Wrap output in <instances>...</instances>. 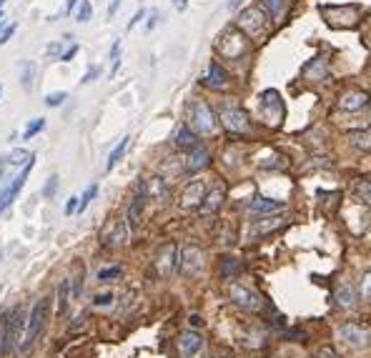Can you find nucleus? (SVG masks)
<instances>
[{
    "label": "nucleus",
    "mask_w": 371,
    "mask_h": 358,
    "mask_svg": "<svg viewBox=\"0 0 371 358\" xmlns=\"http://www.w3.org/2000/svg\"><path fill=\"white\" fill-rule=\"evenodd\" d=\"M23 325H26V316L20 308H15L6 321H3V328H0V336H3V348H0V356H10L15 346H20V333H23Z\"/></svg>",
    "instance_id": "obj_1"
},
{
    "label": "nucleus",
    "mask_w": 371,
    "mask_h": 358,
    "mask_svg": "<svg viewBox=\"0 0 371 358\" xmlns=\"http://www.w3.org/2000/svg\"><path fill=\"white\" fill-rule=\"evenodd\" d=\"M189 120H191L189 128L193 133H201V136H209V133L216 130V116L211 111V105L203 103V100H193L189 105Z\"/></svg>",
    "instance_id": "obj_2"
},
{
    "label": "nucleus",
    "mask_w": 371,
    "mask_h": 358,
    "mask_svg": "<svg viewBox=\"0 0 371 358\" xmlns=\"http://www.w3.org/2000/svg\"><path fill=\"white\" fill-rule=\"evenodd\" d=\"M46 319H48V298L38 301L35 306L31 308V316H28V333H26V341H23V351H28L33 343H35V339L40 336V331H43V325H46Z\"/></svg>",
    "instance_id": "obj_3"
},
{
    "label": "nucleus",
    "mask_w": 371,
    "mask_h": 358,
    "mask_svg": "<svg viewBox=\"0 0 371 358\" xmlns=\"http://www.w3.org/2000/svg\"><path fill=\"white\" fill-rule=\"evenodd\" d=\"M218 53H221L226 60L241 58L243 53H246V38H243V33L236 30V28H228L221 38H218Z\"/></svg>",
    "instance_id": "obj_4"
},
{
    "label": "nucleus",
    "mask_w": 371,
    "mask_h": 358,
    "mask_svg": "<svg viewBox=\"0 0 371 358\" xmlns=\"http://www.w3.org/2000/svg\"><path fill=\"white\" fill-rule=\"evenodd\" d=\"M321 13L326 15V20H329V26H356L359 15H361V8L359 6H324L321 8Z\"/></svg>",
    "instance_id": "obj_5"
},
{
    "label": "nucleus",
    "mask_w": 371,
    "mask_h": 358,
    "mask_svg": "<svg viewBox=\"0 0 371 358\" xmlns=\"http://www.w3.org/2000/svg\"><path fill=\"white\" fill-rule=\"evenodd\" d=\"M203 266V251L198 246H183L176 258V271L181 276H196Z\"/></svg>",
    "instance_id": "obj_6"
},
{
    "label": "nucleus",
    "mask_w": 371,
    "mask_h": 358,
    "mask_svg": "<svg viewBox=\"0 0 371 358\" xmlns=\"http://www.w3.org/2000/svg\"><path fill=\"white\" fill-rule=\"evenodd\" d=\"M239 28H241L246 35H251V38H259L261 33H264V28H266V15H264V10H261L259 6L246 8V10H241V15H239Z\"/></svg>",
    "instance_id": "obj_7"
},
{
    "label": "nucleus",
    "mask_w": 371,
    "mask_h": 358,
    "mask_svg": "<svg viewBox=\"0 0 371 358\" xmlns=\"http://www.w3.org/2000/svg\"><path fill=\"white\" fill-rule=\"evenodd\" d=\"M231 301H234L241 311H248V313L261 311V306H264V301H261L259 293L241 286V283H231Z\"/></svg>",
    "instance_id": "obj_8"
},
{
    "label": "nucleus",
    "mask_w": 371,
    "mask_h": 358,
    "mask_svg": "<svg viewBox=\"0 0 371 358\" xmlns=\"http://www.w3.org/2000/svg\"><path fill=\"white\" fill-rule=\"evenodd\" d=\"M339 339L352 348H364L369 343V325H359V323H341L336 328Z\"/></svg>",
    "instance_id": "obj_9"
},
{
    "label": "nucleus",
    "mask_w": 371,
    "mask_h": 358,
    "mask_svg": "<svg viewBox=\"0 0 371 358\" xmlns=\"http://www.w3.org/2000/svg\"><path fill=\"white\" fill-rule=\"evenodd\" d=\"M261 113H264V118H266L271 125L279 123L281 116H284V105H281V100H279V93L266 91L261 96Z\"/></svg>",
    "instance_id": "obj_10"
},
{
    "label": "nucleus",
    "mask_w": 371,
    "mask_h": 358,
    "mask_svg": "<svg viewBox=\"0 0 371 358\" xmlns=\"http://www.w3.org/2000/svg\"><path fill=\"white\" fill-rule=\"evenodd\" d=\"M221 123L226 130L231 133H243L248 128V118L241 108H234V105H228V108H221Z\"/></svg>",
    "instance_id": "obj_11"
},
{
    "label": "nucleus",
    "mask_w": 371,
    "mask_h": 358,
    "mask_svg": "<svg viewBox=\"0 0 371 358\" xmlns=\"http://www.w3.org/2000/svg\"><path fill=\"white\" fill-rule=\"evenodd\" d=\"M203 348V336L196 331H186L181 333V339H178V351H181L183 358H196L201 353Z\"/></svg>",
    "instance_id": "obj_12"
},
{
    "label": "nucleus",
    "mask_w": 371,
    "mask_h": 358,
    "mask_svg": "<svg viewBox=\"0 0 371 358\" xmlns=\"http://www.w3.org/2000/svg\"><path fill=\"white\" fill-rule=\"evenodd\" d=\"M369 103V96L364 91H346L339 96V108L341 111H361Z\"/></svg>",
    "instance_id": "obj_13"
},
{
    "label": "nucleus",
    "mask_w": 371,
    "mask_h": 358,
    "mask_svg": "<svg viewBox=\"0 0 371 358\" xmlns=\"http://www.w3.org/2000/svg\"><path fill=\"white\" fill-rule=\"evenodd\" d=\"M173 258H176V246H163L156 260V268L161 278H169V276L173 274V268H176V260Z\"/></svg>",
    "instance_id": "obj_14"
},
{
    "label": "nucleus",
    "mask_w": 371,
    "mask_h": 358,
    "mask_svg": "<svg viewBox=\"0 0 371 358\" xmlns=\"http://www.w3.org/2000/svg\"><path fill=\"white\" fill-rule=\"evenodd\" d=\"M141 193H144L146 198H150V201L163 203L166 198H169V186H166V181H163V178H158V176L156 178H148Z\"/></svg>",
    "instance_id": "obj_15"
},
{
    "label": "nucleus",
    "mask_w": 371,
    "mask_h": 358,
    "mask_svg": "<svg viewBox=\"0 0 371 358\" xmlns=\"http://www.w3.org/2000/svg\"><path fill=\"white\" fill-rule=\"evenodd\" d=\"M203 195H206V186L203 181H193L186 186L183 190V208H193V206H201Z\"/></svg>",
    "instance_id": "obj_16"
},
{
    "label": "nucleus",
    "mask_w": 371,
    "mask_h": 358,
    "mask_svg": "<svg viewBox=\"0 0 371 358\" xmlns=\"http://www.w3.org/2000/svg\"><path fill=\"white\" fill-rule=\"evenodd\" d=\"M209 150L206 148H191V156H189V161H186V170L189 173H198V170H203L206 165H209Z\"/></svg>",
    "instance_id": "obj_17"
},
{
    "label": "nucleus",
    "mask_w": 371,
    "mask_h": 358,
    "mask_svg": "<svg viewBox=\"0 0 371 358\" xmlns=\"http://www.w3.org/2000/svg\"><path fill=\"white\" fill-rule=\"evenodd\" d=\"M284 208V203L274 201V198H254L248 203V211L251 213H276V211Z\"/></svg>",
    "instance_id": "obj_18"
},
{
    "label": "nucleus",
    "mask_w": 371,
    "mask_h": 358,
    "mask_svg": "<svg viewBox=\"0 0 371 358\" xmlns=\"http://www.w3.org/2000/svg\"><path fill=\"white\" fill-rule=\"evenodd\" d=\"M221 203H223V188H214L209 195H203V201H201V213H203V215L216 213V211L221 208Z\"/></svg>",
    "instance_id": "obj_19"
},
{
    "label": "nucleus",
    "mask_w": 371,
    "mask_h": 358,
    "mask_svg": "<svg viewBox=\"0 0 371 358\" xmlns=\"http://www.w3.org/2000/svg\"><path fill=\"white\" fill-rule=\"evenodd\" d=\"M336 303H339L344 311H352V308L356 306V293H354V288L349 286V283H344V280H341V286L336 288Z\"/></svg>",
    "instance_id": "obj_20"
},
{
    "label": "nucleus",
    "mask_w": 371,
    "mask_h": 358,
    "mask_svg": "<svg viewBox=\"0 0 371 358\" xmlns=\"http://www.w3.org/2000/svg\"><path fill=\"white\" fill-rule=\"evenodd\" d=\"M144 201H146V195H136L133 198V203H130V208H128V215H126V221H128V228H138L141 226V215H144Z\"/></svg>",
    "instance_id": "obj_21"
},
{
    "label": "nucleus",
    "mask_w": 371,
    "mask_h": 358,
    "mask_svg": "<svg viewBox=\"0 0 371 358\" xmlns=\"http://www.w3.org/2000/svg\"><path fill=\"white\" fill-rule=\"evenodd\" d=\"M196 133L189 128V125H181V128L176 130V148H181V150H191V148H196Z\"/></svg>",
    "instance_id": "obj_22"
},
{
    "label": "nucleus",
    "mask_w": 371,
    "mask_h": 358,
    "mask_svg": "<svg viewBox=\"0 0 371 358\" xmlns=\"http://www.w3.org/2000/svg\"><path fill=\"white\" fill-rule=\"evenodd\" d=\"M301 73H304V78H309V80H321L326 75V63L316 58V60H311V63L304 65Z\"/></svg>",
    "instance_id": "obj_23"
},
{
    "label": "nucleus",
    "mask_w": 371,
    "mask_h": 358,
    "mask_svg": "<svg viewBox=\"0 0 371 358\" xmlns=\"http://www.w3.org/2000/svg\"><path fill=\"white\" fill-rule=\"evenodd\" d=\"M209 88H216V91H218V88H223V85L228 83L226 80V71H223L221 65L218 63H211V68H209Z\"/></svg>",
    "instance_id": "obj_24"
},
{
    "label": "nucleus",
    "mask_w": 371,
    "mask_h": 358,
    "mask_svg": "<svg viewBox=\"0 0 371 358\" xmlns=\"http://www.w3.org/2000/svg\"><path fill=\"white\" fill-rule=\"evenodd\" d=\"M6 161H8V165H15V168H20V165H23V168H26L28 163L33 161V153H31V150H26V148H15L13 153L6 158Z\"/></svg>",
    "instance_id": "obj_25"
},
{
    "label": "nucleus",
    "mask_w": 371,
    "mask_h": 358,
    "mask_svg": "<svg viewBox=\"0 0 371 358\" xmlns=\"http://www.w3.org/2000/svg\"><path fill=\"white\" fill-rule=\"evenodd\" d=\"M68 303H71V280H60L58 286V313H68Z\"/></svg>",
    "instance_id": "obj_26"
},
{
    "label": "nucleus",
    "mask_w": 371,
    "mask_h": 358,
    "mask_svg": "<svg viewBox=\"0 0 371 358\" xmlns=\"http://www.w3.org/2000/svg\"><path fill=\"white\" fill-rule=\"evenodd\" d=\"M33 75H35V63H33V60H23V63H20V83H23L26 91L33 88Z\"/></svg>",
    "instance_id": "obj_27"
},
{
    "label": "nucleus",
    "mask_w": 371,
    "mask_h": 358,
    "mask_svg": "<svg viewBox=\"0 0 371 358\" xmlns=\"http://www.w3.org/2000/svg\"><path fill=\"white\" fill-rule=\"evenodd\" d=\"M126 148H128V136H123V138H121V143H118L116 148H113V153H111V156H108V163H105V168H108V170H113V168H116V165H118V161L123 158Z\"/></svg>",
    "instance_id": "obj_28"
},
{
    "label": "nucleus",
    "mask_w": 371,
    "mask_h": 358,
    "mask_svg": "<svg viewBox=\"0 0 371 358\" xmlns=\"http://www.w3.org/2000/svg\"><path fill=\"white\" fill-rule=\"evenodd\" d=\"M126 235H128V228H126L123 221H118L116 226H113V235H105V241L111 243V246H123Z\"/></svg>",
    "instance_id": "obj_29"
},
{
    "label": "nucleus",
    "mask_w": 371,
    "mask_h": 358,
    "mask_svg": "<svg viewBox=\"0 0 371 358\" xmlns=\"http://www.w3.org/2000/svg\"><path fill=\"white\" fill-rule=\"evenodd\" d=\"M261 6L266 8L271 18H281L286 10V0H261Z\"/></svg>",
    "instance_id": "obj_30"
},
{
    "label": "nucleus",
    "mask_w": 371,
    "mask_h": 358,
    "mask_svg": "<svg viewBox=\"0 0 371 358\" xmlns=\"http://www.w3.org/2000/svg\"><path fill=\"white\" fill-rule=\"evenodd\" d=\"M93 18V6H91V0H80V6L78 10H76V20L78 23H88V20Z\"/></svg>",
    "instance_id": "obj_31"
},
{
    "label": "nucleus",
    "mask_w": 371,
    "mask_h": 358,
    "mask_svg": "<svg viewBox=\"0 0 371 358\" xmlns=\"http://www.w3.org/2000/svg\"><path fill=\"white\" fill-rule=\"evenodd\" d=\"M281 226V218H266L264 223H256L254 226V235L259 233H268V231H274V228Z\"/></svg>",
    "instance_id": "obj_32"
},
{
    "label": "nucleus",
    "mask_w": 371,
    "mask_h": 358,
    "mask_svg": "<svg viewBox=\"0 0 371 358\" xmlns=\"http://www.w3.org/2000/svg\"><path fill=\"white\" fill-rule=\"evenodd\" d=\"M96 193H98V186H88V190H85L83 193V198H78V213H83L85 208H88V203L93 201V198H96Z\"/></svg>",
    "instance_id": "obj_33"
},
{
    "label": "nucleus",
    "mask_w": 371,
    "mask_h": 358,
    "mask_svg": "<svg viewBox=\"0 0 371 358\" xmlns=\"http://www.w3.org/2000/svg\"><path fill=\"white\" fill-rule=\"evenodd\" d=\"M349 141H352L354 148L369 150V130H364V133H352V136H349Z\"/></svg>",
    "instance_id": "obj_34"
},
{
    "label": "nucleus",
    "mask_w": 371,
    "mask_h": 358,
    "mask_svg": "<svg viewBox=\"0 0 371 358\" xmlns=\"http://www.w3.org/2000/svg\"><path fill=\"white\" fill-rule=\"evenodd\" d=\"M46 128V120H43V118H35V120H31V123H28V128H26V133H23V138H33L35 136V133H40V130Z\"/></svg>",
    "instance_id": "obj_35"
},
{
    "label": "nucleus",
    "mask_w": 371,
    "mask_h": 358,
    "mask_svg": "<svg viewBox=\"0 0 371 358\" xmlns=\"http://www.w3.org/2000/svg\"><path fill=\"white\" fill-rule=\"evenodd\" d=\"M65 100H68V93H65V91L48 93V96H46V105H51V108H55V105H63Z\"/></svg>",
    "instance_id": "obj_36"
},
{
    "label": "nucleus",
    "mask_w": 371,
    "mask_h": 358,
    "mask_svg": "<svg viewBox=\"0 0 371 358\" xmlns=\"http://www.w3.org/2000/svg\"><path fill=\"white\" fill-rule=\"evenodd\" d=\"M113 298H116L113 293H98L96 298H93V303H96L98 308H108L113 303Z\"/></svg>",
    "instance_id": "obj_37"
},
{
    "label": "nucleus",
    "mask_w": 371,
    "mask_h": 358,
    "mask_svg": "<svg viewBox=\"0 0 371 358\" xmlns=\"http://www.w3.org/2000/svg\"><path fill=\"white\" fill-rule=\"evenodd\" d=\"M121 276V268L113 266V268H103V271H98V280H113Z\"/></svg>",
    "instance_id": "obj_38"
},
{
    "label": "nucleus",
    "mask_w": 371,
    "mask_h": 358,
    "mask_svg": "<svg viewBox=\"0 0 371 358\" xmlns=\"http://www.w3.org/2000/svg\"><path fill=\"white\" fill-rule=\"evenodd\" d=\"M55 186H58V176H51L46 183V188H43V195L46 198H53V193H55Z\"/></svg>",
    "instance_id": "obj_39"
},
{
    "label": "nucleus",
    "mask_w": 371,
    "mask_h": 358,
    "mask_svg": "<svg viewBox=\"0 0 371 358\" xmlns=\"http://www.w3.org/2000/svg\"><path fill=\"white\" fill-rule=\"evenodd\" d=\"M356 193H359V198H361V201L369 203V181L359 183V186H356Z\"/></svg>",
    "instance_id": "obj_40"
},
{
    "label": "nucleus",
    "mask_w": 371,
    "mask_h": 358,
    "mask_svg": "<svg viewBox=\"0 0 371 358\" xmlns=\"http://www.w3.org/2000/svg\"><path fill=\"white\" fill-rule=\"evenodd\" d=\"M13 33H15V26H8L6 30L0 33V46H3V43H8V40L13 38Z\"/></svg>",
    "instance_id": "obj_41"
},
{
    "label": "nucleus",
    "mask_w": 371,
    "mask_h": 358,
    "mask_svg": "<svg viewBox=\"0 0 371 358\" xmlns=\"http://www.w3.org/2000/svg\"><path fill=\"white\" fill-rule=\"evenodd\" d=\"M76 208H78V198L73 195V198H68V203H65V213H68V215L76 213Z\"/></svg>",
    "instance_id": "obj_42"
},
{
    "label": "nucleus",
    "mask_w": 371,
    "mask_h": 358,
    "mask_svg": "<svg viewBox=\"0 0 371 358\" xmlns=\"http://www.w3.org/2000/svg\"><path fill=\"white\" fill-rule=\"evenodd\" d=\"M144 18H146V10H144V8H141V10H138V13L133 15V20H130V23H128V30H130V28H136L138 23H141V20H144Z\"/></svg>",
    "instance_id": "obj_43"
},
{
    "label": "nucleus",
    "mask_w": 371,
    "mask_h": 358,
    "mask_svg": "<svg viewBox=\"0 0 371 358\" xmlns=\"http://www.w3.org/2000/svg\"><path fill=\"white\" fill-rule=\"evenodd\" d=\"M236 268H241V263H234V258H228L226 268H223V276H231L236 271Z\"/></svg>",
    "instance_id": "obj_44"
},
{
    "label": "nucleus",
    "mask_w": 371,
    "mask_h": 358,
    "mask_svg": "<svg viewBox=\"0 0 371 358\" xmlns=\"http://www.w3.org/2000/svg\"><path fill=\"white\" fill-rule=\"evenodd\" d=\"M98 75H101V68H91V71H88V75L83 78V83H93Z\"/></svg>",
    "instance_id": "obj_45"
},
{
    "label": "nucleus",
    "mask_w": 371,
    "mask_h": 358,
    "mask_svg": "<svg viewBox=\"0 0 371 358\" xmlns=\"http://www.w3.org/2000/svg\"><path fill=\"white\" fill-rule=\"evenodd\" d=\"M316 358H339V356H336L334 348H321V351L316 353Z\"/></svg>",
    "instance_id": "obj_46"
},
{
    "label": "nucleus",
    "mask_w": 371,
    "mask_h": 358,
    "mask_svg": "<svg viewBox=\"0 0 371 358\" xmlns=\"http://www.w3.org/2000/svg\"><path fill=\"white\" fill-rule=\"evenodd\" d=\"M158 20H161V13H150V20H148V26H146V28H148V30H153V28L158 26Z\"/></svg>",
    "instance_id": "obj_47"
},
{
    "label": "nucleus",
    "mask_w": 371,
    "mask_h": 358,
    "mask_svg": "<svg viewBox=\"0 0 371 358\" xmlns=\"http://www.w3.org/2000/svg\"><path fill=\"white\" fill-rule=\"evenodd\" d=\"M173 8H176L178 13H183V10L189 8V0H173Z\"/></svg>",
    "instance_id": "obj_48"
},
{
    "label": "nucleus",
    "mask_w": 371,
    "mask_h": 358,
    "mask_svg": "<svg viewBox=\"0 0 371 358\" xmlns=\"http://www.w3.org/2000/svg\"><path fill=\"white\" fill-rule=\"evenodd\" d=\"M60 51H63V46H60V43H51V46H48V53H51V55H58Z\"/></svg>",
    "instance_id": "obj_49"
},
{
    "label": "nucleus",
    "mask_w": 371,
    "mask_h": 358,
    "mask_svg": "<svg viewBox=\"0 0 371 358\" xmlns=\"http://www.w3.org/2000/svg\"><path fill=\"white\" fill-rule=\"evenodd\" d=\"M76 51H78V46H73V48H68V51H65V53H63V58H60V60H71V58H73V55H76Z\"/></svg>",
    "instance_id": "obj_50"
},
{
    "label": "nucleus",
    "mask_w": 371,
    "mask_h": 358,
    "mask_svg": "<svg viewBox=\"0 0 371 358\" xmlns=\"http://www.w3.org/2000/svg\"><path fill=\"white\" fill-rule=\"evenodd\" d=\"M121 8V0H113L111 8H108V15H116V10Z\"/></svg>",
    "instance_id": "obj_51"
},
{
    "label": "nucleus",
    "mask_w": 371,
    "mask_h": 358,
    "mask_svg": "<svg viewBox=\"0 0 371 358\" xmlns=\"http://www.w3.org/2000/svg\"><path fill=\"white\" fill-rule=\"evenodd\" d=\"M76 6H78V0H68V3H65V13H73Z\"/></svg>",
    "instance_id": "obj_52"
},
{
    "label": "nucleus",
    "mask_w": 371,
    "mask_h": 358,
    "mask_svg": "<svg viewBox=\"0 0 371 358\" xmlns=\"http://www.w3.org/2000/svg\"><path fill=\"white\" fill-rule=\"evenodd\" d=\"M6 168H8V161H6V156H0V178H3V173H6Z\"/></svg>",
    "instance_id": "obj_53"
},
{
    "label": "nucleus",
    "mask_w": 371,
    "mask_h": 358,
    "mask_svg": "<svg viewBox=\"0 0 371 358\" xmlns=\"http://www.w3.org/2000/svg\"><path fill=\"white\" fill-rule=\"evenodd\" d=\"M239 3H241V0H231V8H236Z\"/></svg>",
    "instance_id": "obj_54"
},
{
    "label": "nucleus",
    "mask_w": 371,
    "mask_h": 358,
    "mask_svg": "<svg viewBox=\"0 0 371 358\" xmlns=\"http://www.w3.org/2000/svg\"><path fill=\"white\" fill-rule=\"evenodd\" d=\"M3 6H6V0H0V8H3Z\"/></svg>",
    "instance_id": "obj_55"
},
{
    "label": "nucleus",
    "mask_w": 371,
    "mask_h": 358,
    "mask_svg": "<svg viewBox=\"0 0 371 358\" xmlns=\"http://www.w3.org/2000/svg\"><path fill=\"white\" fill-rule=\"evenodd\" d=\"M0 93H3V88H0Z\"/></svg>",
    "instance_id": "obj_56"
}]
</instances>
